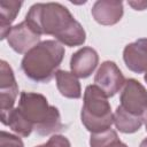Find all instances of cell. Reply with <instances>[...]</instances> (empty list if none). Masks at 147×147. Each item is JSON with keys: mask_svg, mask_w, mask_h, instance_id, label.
Instances as JSON below:
<instances>
[{"mask_svg": "<svg viewBox=\"0 0 147 147\" xmlns=\"http://www.w3.org/2000/svg\"><path fill=\"white\" fill-rule=\"evenodd\" d=\"M1 122L22 137H29L32 131L48 136L63 130L59 109L49 106L42 94L33 92H22L18 106Z\"/></svg>", "mask_w": 147, "mask_h": 147, "instance_id": "cell-1", "label": "cell"}, {"mask_svg": "<svg viewBox=\"0 0 147 147\" xmlns=\"http://www.w3.org/2000/svg\"><path fill=\"white\" fill-rule=\"evenodd\" d=\"M24 21L39 36H54L59 42L69 47L80 46L86 40L82 24L74 18L67 7L57 2L34 3Z\"/></svg>", "mask_w": 147, "mask_h": 147, "instance_id": "cell-2", "label": "cell"}, {"mask_svg": "<svg viewBox=\"0 0 147 147\" xmlns=\"http://www.w3.org/2000/svg\"><path fill=\"white\" fill-rule=\"evenodd\" d=\"M64 57V47L57 40H44L25 53L21 67L25 76L38 83H48Z\"/></svg>", "mask_w": 147, "mask_h": 147, "instance_id": "cell-3", "label": "cell"}, {"mask_svg": "<svg viewBox=\"0 0 147 147\" xmlns=\"http://www.w3.org/2000/svg\"><path fill=\"white\" fill-rule=\"evenodd\" d=\"M80 118L83 125L91 133L109 130L114 123V114L111 113L108 96L94 84L85 88Z\"/></svg>", "mask_w": 147, "mask_h": 147, "instance_id": "cell-4", "label": "cell"}, {"mask_svg": "<svg viewBox=\"0 0 147 147\" xmlns=\"http://www.w3.org/2000/svg\"><path fill=\"white\" fill-rule=\"evenodd\" d=\"M119 101L124 110L136 116L142 117L147 111V91L137 79L130 78L125 82Z\"/></svg>", "mask_w": 147, "mask_h": 147, "instance_id": "cell-5", "label": "cell"}, {"mask_svg": "<svg viewBox=\"0 0 147 147\" xmlns=\"http://www.w3.org/2000/svg\"><path fill=\"white\" fill-rule=\"evenodd\" d=\"M18 94V86L16 84L11 67L6 62H0V110L1 119L6 118L14 109V103Z\"/></svg>", "mask_w": 147, "mask_h": 147, "instance_id": "cell-6", "label": "cell"}, {"mask_svg": "<svg viewBox=\"0 0 147 147\" xmlns=\"http://www.w3.org/2000/svg\"><path fill=\"white\" fill-rule=\"evenodd\" d=\"M125 78L113 61H105L101 63L94 77V85L105 92V94L110 98L114 96L125 84Z\"/></svg>", "mask_w": 147, "mask_h": 147, "instance_id": "cell-7", "label": "cell"}, {"mask_svg": "<svg viewBox=\"0 0 147 147\" xmlns=\"http://www.w3.org/2000/svg\"><path fill=\"white\" fill-rule=\"evenodd\" d=\"M7 41L16 53L24 54L40 42V36L36 33L25 21H23L11 28L7 36Z\"/></svg>", "mask_w": 147, "mask_h": 147, "instance_id": "cell-8", "label": "cell"}, {"mask_svg": "<svg viewBox=\"0 0 147 147\" xmlns=\"http://www.w3.org/2000/svg\"><path fill=\"white\" fill-rule=\"evenodd\" d=\"M123 60L129 70L136 74L147 71V38L127 44L123 51Z\"/></svg>", "mask_w": 147, "mask_h": 147, "instance_id": "cell-9", "label": "cell"}, {"mask_svg": "<svg viewBox=\"0 0 147 147\" xmlns=\"http://www.w3.org/2000/svg\"><path fill=\"white\" fill-rule=\"evenodd\" d=\"M99 55L92 47H83L72 54L70 60L71 72L77 78H87L95 70Z\"/></svg>", "mask_w": 147, "mask_h": 147, "instance_id": "cell-10", "label": "cell"}, {"mask_svg": "<svg viewBox=\"0 0 147 147\" xmlns=\"http://www.w3.org/2000/svg\"><path fill=\"white\" fill-rule=\"evenodd\" d=\"M92 16L101 25H114L123 16V2L99 0L92 7Z\"/></svg>", "mask_w": 147, "mask_h": 147, "instance_id": "cell-11", "label": "cell"}, {"mask_svg": "<svg viewBox=\"0 0 147 147\" xmlns=\"http://www.w3.org/2000/svg\"><path fill=\"white\" fill-rule=\"evenodd\" d=\"M56 86L61 95L69 99H79L82 95V88L78 78L72 74L64 70H57L56 75Z\"/></svg>", "mask_w": 147, "mask_h": 147, "instance_id": "cell-12", "label": "cell"}, {"mask_svg": "<svg viewBox=\"0 0 147 147\" xmlns=\"http://www.w3.org/2000/svg\"><path fill=\"white\" fill-rule=\"evenodd\" d=\"M114 123L119 132L134 133L141 127L144 122L141 116H136L118 106L114 113Z\"/></svg>", "mask_w": 147, "mask_h": 147, "instance_id": "cell-13", "label": "cell"}, {"mask_svg": "<svg viewBox=\"0 0 147 147\" xmlns=\"http://www.w3.org/2000/svg\"><path fill=\"white\" fill-rule=\"evenodd\" d=\"M21 1H1L0 2V34L1 39L7 38L11 30L10 24L16 18L22 7Z\"/></svg>", "mask_w": 147, "mask_h": 147, "instance_id": "cell-14", "label": "cell"}, {"mask_svg": "<svg viewBox=\"0 0 147 147\" xmlns=\"http://www.w3.org/2000/svg\"><path fill=\"white\" fill-rule=\"evenodd\" d=\"M91 147H127L122 142L116 131L109 129L99 133H92L90 138Z\"/></svg>", "mask_w": 147, "mask_h": 147, "instance_id": "cell-15", "label": "cell"}, {"mask_svg": "<svg viewBox=\"0 0 147 147\" xmlns=\"http://www.w3.org/2000/svg\"><path fill=\"white\" fill-rule=\"evenodd\" d=\"M0 147H24L21 138L10 134L6 131L0 133Z\"/></svg>", "mask_w": 147, "mask_h": 147, "instance_id": "cell-16", "label": "cell"}, {"mask_svg": "<svg viewBox=\"0 0 147 147\" xmlns=\"http://www.w3.org/2000/svg\"><path fill=\"white\" fill-rule=\"evenodd\" d=\"M36 147H70V141L68 140V138L60 136V134H55L52 136L47 142H45L44 145H39Z\"/></svg>", "mask_w": 147, "mask_h": 147, "instance_id": "cell-17", "label": "cell"}, {"mask_svg": "<svg viewBox=\"0 0 147 147\" xmlns=\"http://www.w3.org/2000/svg\"><path fill=\"white\" fill-rule=\"evenodd\" d=\"M127 3L136 10H144L147 8V1H129Z\"/></svg>", "mask_w": 147, "mask_h": 147, "instance_id": "cell-18", "label": "cell"}, {"mask_svg": "<svg viewBox=\"0 0 147 147\" xmlns=\"http://www.w3.org/2000/svg\"><path fill=\"white\" fill-rule=\"evenodd\" d=\"M142 122H144V124H145V127H146V131H147V111L144 114V116H142Z\"/></svg>", "mask_w": 147, "mask_h": 147, "instance_id": "cell-19", "label": "cell"}, {"mask_svg": "<svg viewBox=\"0 0 147 147\" xmlns=\"http://www.w3.org/2000/svg\"><path fill=\"white\" fill-rule=\"evenodd\" d=\"M139 147H147V138L144 139V140L140 142V146H139Z\"/></svg>", "mask_w": 147, "mask_h": 147, "instance_id": "cell-20", "label": "cell"}, {"mask_svg": "<svg viewBox=\"0 0 147 147\" xmlns=\"http://www.w3.org/2000/svg\"><path fill=\"white\" fill-rule=\"evenodd\" d=\"M145 80H146V83H147V71H146V74H145Z\"/></svg>", "mask_w": 147, "mask_h": 147, "instance_id": "cell-21", "label": "cell"}]
</instances>
